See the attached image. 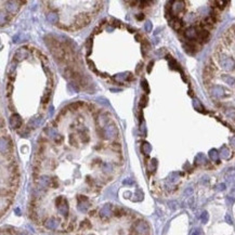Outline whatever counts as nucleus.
I'll return each mask as SVG.
<instances>
[{
	"label": "nucleus",
	"mask_w": 235,
	"mask_h": 235,
	"mask_svg": "<svg viewBox=\"0 0 235 235\" xmlns=\"http://www.w3.org/2000/svg\"><path fill=\"white\" fill-rule=\"evenodd\" d=\"M225 218H227V222H229V223H232V221H231V219H230V217L227 216Z\"/></svg>",
	"instance_id": "nucleus-9"
},
{
	"label": "nucleus",
	"mask_w": 235,
	"mask_h": 235,
	"mask_svg": "<svg viewBox=\"0 0 235 235\" xmlns=\"http://www.w3.org/2000/svg\"><path fill=\"white\" fill-rule=\"evenodd\" d=\"M223 79H224V80L227 81V84H231V85H232V84H234V82H235V79L232 78V77H230V76H224V77H223Z\"/></svg>",
	"instance_id": "nucleus-6"
},
{
	"label": "nucleus",
	"mask_w": 235,
	"mask_h": 235,
	"mask_svg": "<svg viewBox=\"0 0 235 235\" xmlns=\"http://www.w3.org/2000/svg\"><path fill=\"white\" fill-rule=\"evenodd\" d=\"M209 156L212 160H218V153L215 150H211L210 153H209Z\"/></svg>",
	"instance_id": "nucleus-5"
},
{
	"label": "nucleus",
	"mask_w": 235,
	"mask_h": 235,
	"mask_svg": "<svg viewBox=\"0 0 235 235\" xmlns=\"http://www.w3.org/2000/svg\"><path fill=\"white\" fill-rule=\"evenodd\" d=\"M170 25L172 26L173 29L176 30H181L182 26H183V23L179 17H173L172 20L170 21Z\"/></svg>",
	"instance_id": "nucleus-2"
},
{
	"label": "nucleus",
	"mask_w": 235,
	"mask_h": 235,
	"mask_svg": "<svg viewBox=\"0 0 235 235\" xmlns=\"http://www.w3.org/2000/svg\"><path fill=\"white\" fill-rule=\"evenodd\" d=\"M220 63H221L222 67L225 68V70H233V68H234V66H235V62L233 61L232 59H229V57L221 60V61H220Z\"/></svg>",
	"instance_id": "nucleus-1"
},
{
	"label": "nucleus",
	"mask_w": 235,
	"mask_h": 235,
	"mask_svg": "<svg viewBox=\"0 0 235 235\" xmlns=\"http://www.w3.org/2000/svg\"><path fill=\"white\" fill-rule=\"evenodd\" d=\"M17 235H26V234H25V233H19Z\"/></svg>",
	"instance_id": "nucleus-12"
},
{
	"label": "nucleus",
	"mask_w": 235,
	"mask_h": 235,
	"mask_svg": "<svg viewBox=\"0 0 235 235\" xmlns=\"http://www.w3.org/2000/svg\"><path fill=\"white\" fill-rule=\"evenodd\" d=\"M135 230L138 231L139 233H144L147 230V224L144 221H139L137 223V225H135Z\"/></svg>",
	"instance_id": "nucleus-3"
},
{
	"label": "nucleus",
	"mask_w": 235,
	"mask_h": 235,
	"mask_svg": "<svg viewBox=\"0 0 235 235\" xmlns=\"http://www.w3.org/2000/svg\"><path fill=\"white\" fill-rule=\"evenodd\" d=\"M202 221L204 222V223H206V222L208 221V214L207 212H203V215H202Z\"/></svg>",
	"instance_id": "nucleus-8"
},
{
	"label": "nucleus",
	"mask_w": 235,
	"mask_h": 235,
	"mask_svg": "<svg viewBox=\"0 0 235 235\" xmlns=\"http://www.w3.org/2000/svg\"><path fill=\"white\" fill-rule=\"evenodd\" d=\"M217 90H220V91H223V90L220 88V87H217ZM214 94L217 95V97H221L222 94H223V92H219V91H216V90L214 89Z\"/></svg>",
	"instance_id": "nucleus-7"
},
{
	"label": "nucleus",
	"mask_w": 235,
	"mask_h": 235,
	"mask_svg": "<svg viewBox=\"0 0 235 235\" xmlns=\"http://www.w3.org/2000/svg\"><path fill=\"white\" fill-rule=\"evenodd\" d=\"M57 224H59V221L57 219H54V218H51V219H49L46 222V227L48 229H51V230H54L57 227Z\"/></svg>",
	"instance_id": "nucleus-4"
},
{
	"label": "nucleus",
	"mask_w": 235,
	"mask_h": 235,
	"mask_svg": "<svg viewBox=\"0 0 235 235\" xmlns=\"http://www.w3.org/2000/svg\"><path fill=\"white\" fill-rule=\"evenodd\" d=\"M192 235H199V233H198V231H194Z\"/></svg>",
	"instance_id": "nucleus-10"
},
{
	"label": "nucleus",
	"mask_w": 235,
	"mask_h": 235,
	"mask_svg": "<svg viewBox=\"0 0 235 235\" xmlns=\"http://www.w3.org/2000/svg\"><path fill=\"white\" fill-rule=\"evenodd\" d=\"M232 143H233V144H235V138H234V139H232Z\"/></svg>",
	"instance_id": "nucleus-11"
}]
</instances>
